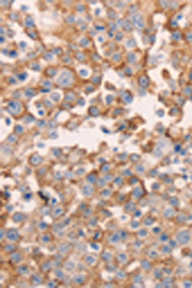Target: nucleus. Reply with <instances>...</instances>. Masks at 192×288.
Here are the masks:
<instances>
[{
	"mask_svg": "<svg viewBox=\"0 0 192 288\" xmlns=\"http://www.w3.org/2000/svg\"><path fill=\"white\" fill-rule=\"evenodd\" d=\"M68 74L69 73H64L61 76V77L58 80V84L61 86H69L72 84V77L71 76V75H70L67 78H66L67 77Z\"/></svg>",
	"mask_w": 192,
	"mask_h": 288,
	"instance_id": "1",
	"label": "nucleus"
},
{
	"mask_svg": "<svg viewBox=\"0 0 192 288\" xmlns=\"http://www.w3.org/2000/svg\"><path fill=\"white\" fill-rule=\"evenodd\" d=\"M7 110L10 113H11V114H18L20 111L21 107L19 103L12 101L8 105Z\"/></svg>",
	"mask_w": 192,
	"mask_h": 288,
	"instance_id": "2",
	"label": "nucleus"
}]
</instances>
